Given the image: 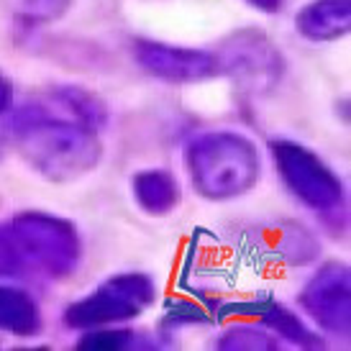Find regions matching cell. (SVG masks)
Segmentation results:
<instances>
[{"mask_svg":"<svg viewBox=\"0 0 351 351\" xmlns=\"http://www.w3.org/2000/svg\"><path fill=\"white\" fill-rule=\"evenodd\" d=\"M0 136L49 182H75L90 175L103 159L98 131L80 123L64 108L54 110L51 100H34L13 110L0 128Z\"/></svg>","mask_w":351,"mask_h":351,"instance_id":"6da1fadb","label":"cell"},{"mask_svg":"<svg viewBox=\"0 0 351 351\" xmlns=\"http://www.w3.org/2000/svg\"><path fill=\"white\" fill-rule=\"evenodd\" d=\"M185 169L197 195L213 203L252 193L262 177V156L239 131H203L187 141Z\"/></svg>","mask_w":351,"mask_h":351,"instance_id":"7a4b0ae2","label":"cell"},{"mask_svg":"<svg viewBox=\"0 0 351 351\" xmlns=\"http://www.w3.org/2000/svg\"><path fill=\"white\" fill-rule=\"evenodd\" d=\"M269 154L282 185L293 193L295 200L323 218V223L336 236L343 234L349 223V203L341 177L300 141L272 138Z\"/></svg>","mask_w":351,"mask_h":351,"instance_id":"3957f363","label":"cell"},{"mask_svg":"<svg viewBox=\"0 0 351 351\" xmlns=\"http://www.w3.org/2000/svg\"><path fill=\"white\" fill-rule=\"evenodd\" d=\"M5 223L29 277H47L62 282L69 274H75L82 259V241L77 226L69 218L47 210H23Z\"/></svg>","mask_w":351,"mask_h":351,"instance_id":"277c9868","label":"cell"},{"mask_svg":"<svg viewBox=\"0 0 351 351\" xmlns=\"http://www.w3.org/2000/svg\"><path fill=\"white\" fill-rule=\"evenodd\" d=\"M156 302V282L144 272H121L108 277L85 298L69 302L62 321L72 331L118 326L138 318Z\"/></svg>","mask_w":351,"mask_h":351,"instance_id":"5b68a950","label":"cell"},{"mask_svg":"<svg viewBox=\"0 0 351 351\" xmlns=\"http://www.w3.org/2000/svg\"><path fill=\"white\" fill-rule=\"evenodd\" d=\"M213 54L218 62V75H226L236 88L249 95H269L280 88L287 69L280 47L254 26L228 34Z\"/></svg>","mask_w":351,"mask_h":351,"instance_id":"8992f818","label":"cell"},{"mask_svg":"<svg viewBox=\"0 0 351 351\" xmlns=\"http://www.w3.org/2000/svg\"><path fill=\"white\" fill-rule=\"evenodd\" d=\"M298 302L311 321L333 339L351 336V272L346 262H326L302 285Z\"/></svg>","mask_w":351,"mask_h":351,"instance_id":"52a82bcc","label":"cell"},{"mask_svg":"<svg viewBox=\"0 0 351 351\" xmlns=\"http://www.w3.org/2000/svg\"><path fill=\"white\" fill-rule=\"evenodd\" d=\"M131 51L138 67L162 82L190 85V82L218 77V62L213 51L175 47V44L154 39H136Z\"/></svg>","mask_w":351,"mask_h":351,"instance_id":"ba28073f","label":"cell"},{"mask_svg":"<svg viewBox=\"0 0 351 351\" xmlns=\"http://www.w3.org/2000/svg\"><path fill=\"white\" fill-rule=\"evenodd\" d=\"M215 315H221V318L223 315H249L256 323H262L264 328H269L277 339H285V341H290L293 346H300V349H323L326 346L321 336L313 331L300 315H295L287 305L277 302L274 298L231 302L221 311H215Z\"/></svg>","mask_w":351,"mask_h":351,"instance_id":"9c48e42d","label":"cell"},{"mask_svg":"<svg viewBox=\"0 0 351 351\" xmlns=\"http://www.w3.org/2000/svg\"><path fill=\"white\" fill-rule=\"evenodd\" d=\"M295 29L315 44L341 39L351 31V0H313L295 16Z\"/></svg>","mask_w":351,"mask_h":351,"instance_id":"30bf717a","label":"cell"},{"mask_svg":"<svg viewBox=\"0 0 351 351\" xmlns=\"http://www.w3.org/2000/svg\"><path fill=\"white\" fill-rule=\"evenodd\" d=\"M44 328L39 300L19 285L0 282V333L16 339H34Z\"/></svg>","mask_w":351,"mask_h":351,"instance_id":"8fae6325","label":"cell"},{"mask_svg":"<svg viewBox=\"0 0 351 351\" xmlns=\"http://www.w3.org/2000/svg\"><path fill=\"white\" fill-rule=\"evenodd\" d=\"M131 190H134V200L147 215L165 218L175 210L182 193H180V182L172 172L167 169H141L131 177Z\"/></svg>","mask_w":351,"mask_h":351,"instance_id":"7c38bea8","label":"cell"},{"mask_svg":"<svg viewBox=\"0 0 351 351\" xmlns=\"http://www.w3.org/2000/svg\"><path fill=\"white\" fill-rule=\"evenodd\" d=\"M49 98L64 108L69 116L77 118L80 123L95 128V131L106 128L108 106L93 90L80 88V85H57V88L49 90Z\"/></svg>","mask_w":351,"mask_h":351,"instance_id":"4fadbf2b","label":"cell"},{"mask_svg":"<svg viewBox=\"0 0 351 351\" xmlns=\"http://www.w3.org/2000/svg\"><path fill=\"white\" fill-rule=\"evenodd\" d=\"M272 239L269 244L277 252V259L285 264H308L313 262L318 252H321V244L313 239V234L300 223H280V228L269 231Z\"/></svg>","mask_w":351,"mask_h":351,"instance_id":"5bb4252c","label":"cell"},{"mask_svg":"<svg viewBox=\"0 0 351 351\" xmlns=\"http://www.w3.org/2000/svg\"><path fill=\"white\" fill-rule=\"evenodd\" d=\"M215 349L223 351H274L280 349V339L259 323H236L218 333Z\"/></svg>","mask_w":351,"mask_h":351,"instance_id":"9a60e30c","label":"cell"},{"mask_svg":"<svg viewBox=\"0 0 351 351\" xmlns=\"http://www.w3.org/2000/svg\"><path fill=\"white\" fill-rule=\"evenodd\" d=\"M75 0H0V5L8 10L13 19L23 21L29 26H44L64 19Z\"/></svg>","mask_w":351,"mask_h":351,"instance_id":"2e32d148","label":"cell"},{"mask_svg":"<svg viewBox=\"0 0 351 351\" xmlns=\"http://www.w3.org/2000/svg\"><path fill=\"white\" fill-rule=\"evenodd\" d=\"M138 346V333L131 328H118V326H100L88 328L75 343L80 351H123Z\"/></svg>","mask_w":351,"mask_h":351,"instance_id":"e0dca14e","label":"cell"},{"mask_svg":"<svg viewBox=\"0 0 351 351\" xmlns=\"http://www.w3.org/2000/svg\"><path fill=\"white\" fill-rule=\"evenodd\" d=\"M210 313L200 308L195 300H185V298H177V300L167 302L165 313V326L169 328H182V326H197V323H208Z\"/></svg>","mask_w":351,"mask_h":351,"instance_id":"ac0fdd59","label":"cell"},{"mask_svg":"<svg viewBox=\"0 0 351 351\" xmlns=\"http://www.w3.org/2000/svg\"><path fill=\"white\" fill-rule=\"evenodd\" d=\"M0 277H29L5 221L0 223Z\"/></svg>","mask_w":351,"mask_h":351,"instance_id":"d6986e66","label":"cell"},{"mask_svg":"<svg viewBox=\"0 0 351 351\" xmlns=\"http://www.w3.org/2000/svg\"><path fill=\"white\" fill-rule=\"evenodd\" d=\"M10 103H13V85L8 82V77L0 75V116L8 113Z\"/></svg>","mask_w":351,"mask_h":351,"instance_id":"ffe728a7","label":"cell"},{"mask_svg":"<svg viewBox=\"0 0 351 351\" xmlns=\"http://www.w3.org/2000/svg\"><path fill=\"white\" fill-rule=\"evenodd\" d=\"M246 3H252L254 8L262 10V13H277L282 8V0H246Z\"/></svg>","mask_w":351,"mask_h":351,"instance_id":"44dd1931","label":"cell"},{"mask_svg":"<svg viewBox=\"0 0 351 351\" xmlns=\"http://www.w3.org/2000/svg\"><path fill=\"white\" fill-rule=\"evenodd\" d=\"M0 162H3V152H0Z\"/></svg>","mask_w":351,"mask_h":351,"instance_id":"7402d4cb","label":"cell"}]
</instances>
